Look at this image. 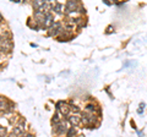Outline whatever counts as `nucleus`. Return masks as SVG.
Returning <instances> with one entry per match:
<instances>
[{
	"label": "nucleus",
	"instance_id": "nucleus-1",
	"mask_svg": "<svg viewBox=\"0 0 147 137\" xmlns=\"http://www.w3.org/2000/svg\"><path fill=\"white\" fill-rule=\"evenodd\" d=\"M61 33V25L59 24V22H54L52 25V27L49 28V36H52V37H57L58 34Z\"/></svg>",
	"mask_w": 147,
	"mask_h": 137
},
{
	"label": "nucleus",
	"instance_id": "nucleus-2",
	"mask_svg": "<svg viewBox=\"0 0 147 137\" xmlns=\"http://www.w3.org/2000/svg\"><path fill=\"white\" fill-rule=\"evenodd\" d=\"M57 108L59 109V111H60L64 116L67 115V114L70 113V110H71V108L69 107L66 103H64V102H59V103L57 104Z\"/></svg>",
	"mask_w": 147,
	"mask_h": 137
},
{
	"label": "nucleus",
	"instance_id": "nucleus-3",
	"mask_svg": "<svg viewBox=\"0 0 147 137\" xmlns=\"http://www.w3.org/2000/svg\"><path fill=\"white\" fill-rule=\"evenodd\" d=\"M0 48H1L3 52H10L12 49V43L10 42V39H4L1 43H0Z\"/></svg>",
	"mask_w": 147,
	"mask_h": 137
},
{
	"label": "nucleus",
	"instance_id": "nucleus-4",
	"mask_svg": "<svg viewBox=\"0 0 147 137\" xmlns=\"http://www.w3.org/2000/svg\"><path fill=\"white\" fill-rule=\"evenodd\" d=\"M77 7H79V4H77L76 1H67L66 6H65V10H66L67 13H70L72 11H76Z\"/></svg>",
	"mask_w": 147,
	"mask_h": 137
},
{
	"label": "nucleus",
	"instance_id": "nucleus-5",
	"mask_svg": "<svg viewBox=\"0 0 147 137\" xmlns=\"http://www.w3.org/2000/svg\"><path fill=\"white\" fill-rule=\"evenodd\" d=\"M54 17H53V15L52 13H47V15H45V17H44V21H43V25H44V27H52V25L54 24Z\"/></svg>",
	"mask_w": 147,
	"mask_h": 137
},
{
	"label": "nucleus",
	"instance_id": "nucleus-6",
	"mask_svg": "<svg viewBox=\"0 0 147 137\" xmlns=\"http://www.w3.org/2000/svg\"><path fill=\"white\" fill-rule=\"evenodd\" d=\"M66 122L65 121H60L59 124H55V131L58 132V134H64V132H66Z\"/></svg>",
	"mask_w": 147,
	"mask_h": 137
},
{
	"label": "nucleus",
	"instance_id": "nucleus-7",
	"mask_svg": "<svg viewBox=\"0 0 147 137\" xmlns=\"http://www.w3.org/2000/svg\"><path fill=\"white\" fill-rule=\"evenodd\" d=\"M24 129H25V122L21 121L20 124H17V125L15 126V129H13V134L17 135V136L24 135Z\"/></svg>",
	"mask_w": 147,
	"mask_h": 137
},
{
	"label": "nucleus",
	"instance_id": "nucleus-8",
	"mask_svg": "<svg viewBox=\"0 0 147 137\" xmlns=\"http://www.w3.org/2000/svg\"><path fill=\"white\" fill-rule=\"evenodd\" d=\"M69 121H70V124H71L72 126H79L81 122H82L81 118H80L79 115H71L70 118H69Z\"/></svg>",
	"mask_w": 147,
	"mask_h": 137
},
{
	"label": "nucleus",
	"instance_id": "nucleus-9",
	"mask_svg": "<svg viewBox=\"0 0 147 137\" xmlns=\"http://www.w3.org/2000/svg\"><path fill=\"white\" fill-rule=\"evenodd\" d=\"M45 4H47V3L43 1V0H37V1L33 3V7L36 9L37 11H40V10H42V9L45 6Z\"/></svg>",
	"mask_w": 147,
	"mask_h": 137
},
{
	"label": "nucleus",
	"instance_id": "nucleus-10",
	"mask_svg": "<svg viewBox=\"0 0 147 137\" xmlns=\"http://www.w3.org/2000/svg\"><path fill=\"white\" fill-rule=\"evenodd\" d=\"M7 100L5 98L0 97V110L4 111V110H7Z\"/></svg>",
	"mask_w": 147,
	"mask_h": 137
},
{
	"label": "nucleus",
	"instance_id": "nucleus-11",
	"mask_svg": "<svg viewBox=\"0 0 147 137\" xmlns=\"http://www.w3.org/2000/svg\"><path fill=\"white\" fill-rule=\"evenodd\" d=\"M52 9H53V11H55L57 13H61V10H63V5H61V4H59V3H57V4H54Z\"/></svg>",
	"mask_w": 147,
	"mask_h": 137
},
{
	"label": "nucleus",
	"instance_id": "nucleus-12",
	"mask_svg": "<svg viewBox=\"0 0 147 137\" xmlns=\"http://www.w3.org/2000/svg\"><path fill=\"white\" fill-rule=\"evenodd\" d=\"M85 109H86V111H87V113H90V114H93V113L96 111V108H94L93 104H87Z\"/></svg>",
	"mask_w": 147,
	"mask_h": 137
},
{
	"label": "nucleus",
	"instance_id": "nucleus-13",
	"mask_svg": "<svg viewBox=\"0 0 147 137\" xmlns=\"http://www.w3.org/2000/svg\"><path fill=\"white\" fill-rule=\"evenodd\" d=\"M75 134H76V130L74 129V127H71V129L67 130V137H74Z\"/></svg>",
	"mask_w": 147,
	"mask_h": 137
},
{
	"label": "nucleus",
	"instance_id": "nucleus-14",
	"mask_svg": "<svg viewBox=\"0 0 147 137\" xmlns=\"http://www.w3.org/2000/svg\"><path fill=\"white\" fill-rule=\"evenodd\" d=\"M6 132H7V130L5 129V127L0 126V137H5L6 136Z\"/></svg>",
	"mask_w": 147,
	"mask_h": 137
},
{
	"label": "nucleus",
	"instance_id": "nucleus-15",
	"mask_svg": "<svg viewBox=\"0 0 147 137\" xmlns=\"http://www.w3.org/2000/svg\"><path fill=\"white\" fill-rule=\"evenodd\" d=\"M71 110H74L75 113H79V111H80V109L77 108V107H71Z\"/></svg>",
	"mask_w": 147,
	"mask_h": 137
},
{
	"label": "nucleus",
	"instance_id": "nucleus-16",
	"mask_svg": "<svg viewBox=\"0 0 147 137\" xmlns=\"http://www.w3.org/2000/svg\"><path fill=\"white\" fill-rule=\"evenodd\" d=\"M113 31H114V28H113L112 26H110V27H108V30H107V33H112Z\"/></svg>",
	"mask_w": 147,
	"mask_h": 137
},
{
	"label": "nucleus",
	"instance_id": "nucleus-17",
	"mask_svg": "<svg viewBox=\"0 0 147 137\" xmlns=\"http://www.w3.org/2000/svg\"><path fill=\"white\" fill-rule=\"evenodd\" d=\"M21 137H33V135H31V134H24Z\"/></svg>",
	"mask_w": 147,
	"mask_h": 137
},
{
	"label": "nucleus",
	"instance_id": "nucleus-18",
	"mask_svg": "<svg viewBox=\"0 0 147 137\" xmlns=\"http://www.w3.org/2000/svg\"><path fill=\"white\" fill-rule=\"evenodd\" d=\"M131 126L134 127V130H137V129H136V125H135V122H134V121H131Z\"/></svg>",
	"mask_w": 147,
	"mask_h": 137
},
{
	"label": "nucleus",
	"instance_id": "nucleus-19",
	"mask_svg": "<svg viewBox=\"0 0 147 137\" xmlns=\"http://www.w3.org/2000/svg\"><path fill=\"white\" fill-rule=\"evenodd\" d=\"M7 137H18L17 135H15V134H13V132H12V134H10V135H9Z\"/></svg>",
	"mask_w": 147,
	"mask_h": 137
},
{
	"label": "nucleus",
	"instance_id": "nucleus-20",
	"mask_svg": "<svg viewBox=\"0 0 147 137\" xmlns=\"http://www.w3.org/2000/svg\"><path fill=\"white\" fill-rule=\"evenodd\" d=\"M145 107H146V105H145V103H140V108H141V109H144Z\"/></svg>",
	"mask_w": 147,
	"mask_h": 137
},
{
	"label": "nucleus",
	"instance_id": "nucleus-21",
	"mask_svg": "<svg viewBox=\"0 0 147 137\" xmlns=\"http://www.w3.org/2000/svg\"><path fill=\"white\" fill-rule=\"evenodd\" d=\"M137 113H139V114H141V113H144V109H141V108H140V109H139V110H137Z\"/></svg>",
	"mask_w": 147,
	"mask_h": 137
},
{
	"label": "nucleus",
	"instance_id": "nucleus-22",
	"mask_svg": "<svg viewBox=\"0 0 147 137\" xmlns=\"http://www.w3.org/2000/svg\"><path fill=\"white\" fill-rule=\"evenodd\" d=\"M3 40H4V39H3V37H1V36H0V43H1Z\"/></svg>",
	"mask_w": 147,
	"mask_h": 137
},
{
	"label": "nucleus",
	"instance_id": "nucleus-23",
	"mask_svg": "<svg viewBox=\"0 0 147 137\" xmlns=\"http://www.w3.org/2000/svg\"><path fill=\"white\" fill-rule=\"evenodd\" d=\"M1 21H3V16H1V15H0V22H1Z\"/></svg>",
	"mask_w": 147,
	"mask_h": 137
}]
</instances>
